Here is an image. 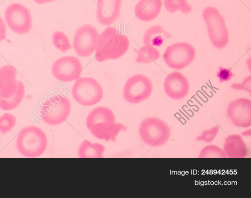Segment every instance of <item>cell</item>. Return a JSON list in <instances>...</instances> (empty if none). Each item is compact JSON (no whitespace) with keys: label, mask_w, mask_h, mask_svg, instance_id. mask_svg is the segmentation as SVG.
<instances>
[{"label":"cell","mask_w":251,"mask_h":198,"mask_svg":"<svg viewBox=\"0 0 251 198\" xmlns=\"http://www.w3.org/2000/svg\"><path fill=\"white\" fill-rule=\"evenodd\" d=\"M86 124L93 136L106 142L115 141L120 132L127 129L123 124L116 123L113 111L103 106L92 110L87 117Z\"/></svg>","instance_id":"1"},{"label":"cell","mask_w":251,"mask_h":198,"mask_svg":"<svg viewBox=\"0 0 251 198\" xmlns=\"http://www.w3.org/2000/svg\"><path fill=\"white\" fill-rule=\"evenodd\" d=\"M129 46L126 36L116 27L108 26L100 35L95 50L96 60L102 62L118 59L126 52Z\"/></svg>","instance_id":"2"},{"label":"cell","mask_w":251,"mask_h":198,"mask_svg":"<svg viewBox=\"0 0 251 198\" xmlns=\"http://www.w3.org/2000/svg\"><path fill=\"white\" fill-rule=\"evenodd\" d=\"M48 144L45 132L39 127L30 125L19 133L16 146L19 152L26 157H37L45 151Z\"/></svg>","instance_id":"3"},{"label":"cell","mask_w":251,"mask_h":198,"mask_svg":"<svg viewBox=\"0 0 251 198\" xmlns=\"http://www.w3.org/2000/svg\"><path fill=\"white\" fill-rule=\"evenodd\" d=\"M138 132L142 141L153 147L165 145L171 135L169 125L162 119L154 117L144 119L140 124Z\"/></svg>","instance_id":"4"},{"label":"cell","mask_w":251,"mask_h":198,"mask_svg":"<svg viewBox=\"0 0 251 198\" xmlns=\"http://www.w3.org/2000/svg\"><path fill=\"white\" fill-rule=\"evenodd\" d=\"M202 17L212 44L218 49L225 48L228 43L229 33L219 11L215 7L207 6L202 11Z\"/></svg>","instance_id":"5"},{"label":"cell","mask_w":251,"mask_h":198,"mask_svg":"<svg viewBox=\"0 0 251 198\" xmlns=\"http://www.w3.org/2000/svg\"><path fill=\"white\" fill-rule=\"evenodd\" d=\"M71 110L70 100L60 95L53 96L44 102L40 109L42 120L51 125L59 124L69 116Z\"/></svg>","instance_id":"6"},{"label":"cell","mask_w":251,"mask_h":198,"mask_svg":"<svg viewBox=\"0 0 251 198\" xmlns=\"http://www.w3.org/2000/svg\"><path fill=\"white\" fill-rule=\"evenodd\" d=\"M72 94L77 103L86 106L99 102L103 96L100 84L91 77H82L76 79L72 87Z\"/></svg>","instance_id":"7"},{"label":"cell","mask_w":251,"mask_h":198,"mask_svg":"<svg viewBox=\"0 0 251 198\" xmlns=\"http://www.w3.org/2000/svg\"><path fill=\"white\" fill-rule=\"evenodd\" d=\"M153 90L151 81L142 74H136L128 78L123 88V97L130 103H138L147 99Z\"/></svg>","instance_id":"8"},{"label":"cell","mask_w":251,"mask_h":198,"mask_svg":"<svg viewBox=\"0 0 251 198\" xmlns=\"http://www.w3.org/2000/svg\"><path fill=\"white\" fill-rule=\"evenodd\" d=\"M195 54V49L192 45L186 42H178L167 47L163 58L169 67L182 70L193 62Z\"/></svg>","instance_id":"9"},{"label":"cell","mask_w":251,"mask_h":198,"mask_svg":"<svg viewBox=\"0 0 251 198\" xmlns=\"http://www.w3.org/2000/svg\"><path fill=\"white\" fill-rule=\"evenodd\" d=\"M5 19L9 28L18 34L28 33L32 26L29 10L19 3H12L5 9Z\"/></svg>","instance_id":"10"},{"label":"cell","mask_w":251,"mask_h":198,"mask_svg":"<svg viewBox=\"0 0 251 198\" xmlns=\"http://www.w3.org/2000/svg\"><path fill=\"white\" fill-rule=\"evenodd\" d=\"M100 34L97 29L90 24H85L76 30L73 40V47L77 55L82 57L91 56L96 50Z\"/></svg>","instance_id":"11"},{"label":"cell","mask_w":251,"mask_h":198,"mask_svg":"<svg viewBox=\"0 0 251 198\" xmlns=\"http://www.w3.org/2000/svg\"><path fill=\"white\" fill-rule=\"evenodd\" d=\"M82 69V64L78 58L66 56L58 58L54 62L51 72L57 80L68 82L79 78Z\"/></svg>","instance_id":"12"},{"label":"cell","mask_w":251,"mask_h":198,"mask_svg":"<svg viewBox=\"0 0 251 198\" xmlns=\"http://www.w3.org/2000/svg\"><path fill=\"white\" fill-rule=\"evenodd\" d=\"M226 115L236 126L248 128L251 125V100L241 98L230 102L226 108Z\"/></svg>","instance_id":"13"},{"label":"cell","mask_w":251,"mask_h":198,"mask_svg":"<svg viewBox=\"0 0 251 198\" xmlns=\"http://www.w3.org/2000/svg\"><path fill=\"white\" fill-rule=\"evenodd\" d=\"M163 88L165 93L170 98L179 100L185 98L188 94L189 83L184 75L175 71L166 77Z\"/></svg>","instance_id":"14"},{"label":"cell","mask_w":251,"mask_h":198,"mask_svg":"<svg viewBox=\"0 0 251 198\" xmlns=\"http://www.w3.org/2000/svg\"><path fill=\"white\" fill-rule=\"evenodd\" d=\"M122 0H97L96 15L99 23L104 26L114 24L119 18Z\"/></svg>","instance_id":"15"},{"label":"cell","mask_w":251,"mask_h":198,"mask_svg":"<svg viewBox=\"0 0 251 198\" xmlns=\"http://www.w3.org/2000/svg\"><path fill=\"white\" fill-rule=\"evenodd\" d=\"M17 72L11 65H5L0 68V98L8 99L16 91Z\"/></svg>","instance_id":"16"},{"label":"cell","mask_w":251,"mask_h":198,"mask_svg":"<svg viewBox=\"0 0 251 198\" xmlns=\"http://www.w3.org/2000/svg\"><path fill=\"white\" fill-rule=\"evenodd\" d=\"M161 0H139L134 8L136 17L143 22H149L155 19L162 8Z\"/></svg>","instance_id":"17"},{"label":"cell","mask_w":251,"mask_h":198,"mask_svg":"<svg viewBox=\"0 0 251 198\" xmlns=\"http://www.w3.org/2000/svg\"><path fill=\"white\" fill-rule=\"evenodd\" d=\"M223 150L226 157L245 158L247 156V145L241 136L232 134L225 139Z\"/></svg>","instance_id":"18"},{"label":"cell","mask_w":251,"mask_h":198,"mask_svg":"<svg viewBox=\"0 0 251 198\" xmlns=\"http://www.w3.org/2000/svg\"><path fill=\"white\" fill-rule=\"evenodd\" d=\"M172 35L159 25L148 28L143 35V43L151 46H159L165 39L170 38Z\"/></svg>","instance_id":"19"},{"label":"cell","mask_w":251,"mask_h":198,"mask_svg":"<svg viewBox=\"0 0 251 198\" xmlns=\"http://www.w3.org/2000/svg\"><path fill=\"white\" fill-rule=\"evenodd\" d=\"M25 94V87L22 81L17 80V87L13 95L8 99L0 98V109L9 111L16 108L22 101Z\"/></svg>","instance_id":"20"},{"label":"cell","mask_w":251,"mask_h":198,"mask_svg":"<svg viewBox=\"0 0 251 198\" xmlns=\"http://www.w3.org/2000/svg\"><path fill=\"white\" fill-rule=\"evenodd\" d=\"M105 151L102 144L85 140L80 145L78 154L80 158H101Z\"/></svg>","instance_id":"21"},{"label":"cell","mask_w":251,"mask_h":198,"mask_svg":"<svg viewBox=\"0 0 251 198\" xmlns=\"http://www.w3.org/2000/svg\"><path fill=\"white\" fill-rule=\"evenodd\" d=\"M138 63L149 64L157 60L159 56V50L153 46L145 45L136 50Z\"/></svg>","instance_id":"22"},{"label":"cell","mask_w":251,"mask_h":198,"mask_svg":"<svg viewBox=\"0 0 251 198\" xmlns=\"http://www.w3.org/2000/svg\"><path fill=\"white\" fill-rule=\"evenodd\" d=\"M164 5L168 12L171 13L180 11L187 14L192 10L187 0H163Z\"/></svg>","instance_id":"23"},{"label":"cell","mask_w":251,"mask_h":198,"mask_svg":"<svg viewBox=\"0 0 251 198\" xmlns=\"http://www.w3.org/2000/svg\"><path fill=\"white\" fill-rule=\"evenodd\" d=\"M52 41L54 47L63 53L72 48L68 37L61 31H56L53 33Z\"/></svg>","instance_id":"24"},{"label":"cell","mask_w":251,"mask_h":198,"mask_svg":"<svg viewBox=\"0 0 251 198\" xmlns=\"http://www.w3.org/2000/svg\"><path fill=\"white\" fill-rule=\"evenodd\" d=\"M199 158H226L222 148L214 145H209L203 148L200 152Z\"/></svg>","instance_id":"25"},{"label":"cell","mask_w":251,"mask_h":198,"mask_svg":"<svg viewBox=\"0 0 251 198\" xmlns=\"http://www.w3.org/2000/svg\"><path fill=\"white\" fill-rule=\"evenodd\" d=\"M16 123V119L13 115L5 113L0 117V132L2 134L11 131Z\"/></svg>","instance_id":"26"},{"label":"cell","mask_w":251,"mask_h":198,"mask_svg":"<svg viewBox=\"0 0 251 198\" xmlns=\"http://www.w3.org/2000/svg\"><path fill=\"white\" fill-rule=\"evenodd\" d=\"M220 127L218 125L214 126L210 128L203 130L201 134L198 136L196 139L198 141L203 142L206 143L212 142L217 136Z\"/></svg>","instance_id":"27"},{"label":"cell","mask_w":251,"mask_h":198,"mask_svg":"<svg viewBox=\"0 0 251 198\" xmlns=\"http://www.w3.org/2000/svg\"><path fill=\"white\" fill-rule=\"evenodd\" d=\"M251 76L249 75L240 83H233L231 85L232 89L235 90L246 91L251 94Z\"/></svg>","instance_id":"28"},{"label":"cell","mask_w":251,"mask_h":198,"mask_svg":"<svg viewBox=\"0 0 251 198\" xmlns=\"http://www.w3.org/2000/svg\"><path fill=\"white\" fill-rule=\"evenodd\" d=\"M221 69L222 70H220V71H219V73L218 74L221 81L229 80L232 76L231 73L230 71L227 69H223L222 68Z\"/></svg>","instance_id":"29"},{"label":"cell","mask_w":251,"mask_h":198,"mask_svg":"<svg viewBox=\"0 0 251 198\" xmlns=\"http://www.w3.org/2000/svg\"><path fill=\"white\" fill-rule=\"evenodd\" d=\"M6 32V26L4 20L0 16V42L5 39Z\"/></svg>","instance_id":"30"},{"label":"cell","mask_w":251,"mask_h":198,"mask_svg":"<svg viewBox=\"0 0 251 198\" xmlns=\"http://www.w3.org/2000/svg\"><path fill=\"white\" fill-rule=\"evenodd\" d=\"M56 0H33L37 4H42L47 3H50L55 1Z\"/></svg>","instance_id":"31"}]
</instances>
